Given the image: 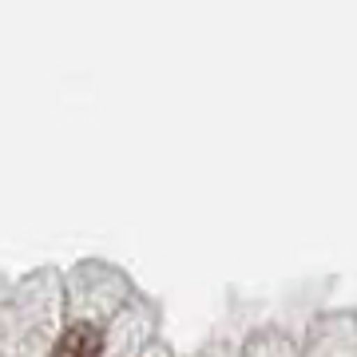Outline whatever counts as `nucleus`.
<instances>
[{
    "label": "nucleus",
    "mask_w": 357,
    "mask_h": 357,
    "mask_svg": "<svg viewBox=\"0 0 357 357\" xmlns=\"http://www.w3.org/2000/svg\"><path fill=\"white\" fill-rule=\"evenodd\" d=\"M100 349H103L100 330L88 326V321H76V326H68V333L56 342L52 357H100Z\"/></svg>",
    "instance_id": "1"
}]
</instances>
